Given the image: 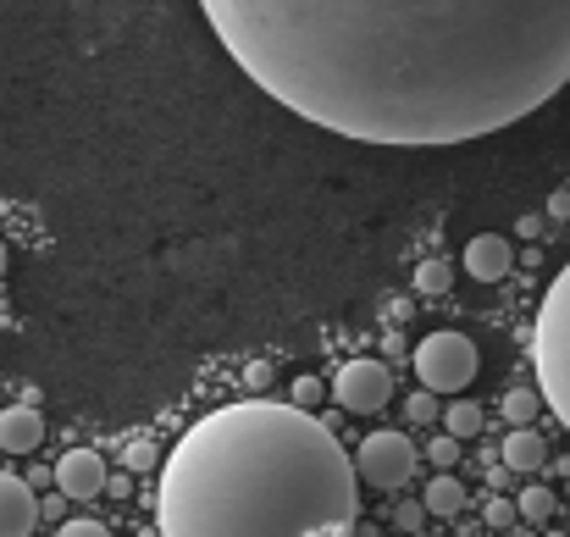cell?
<instances>
[{
	"instance_id": "obj_1",
	"label": "cell",
	"mask_w": 570,
	"mask_h": 537,
	"mask_svg": "<svg viewBox=\"0 0 570 537\" xmlns=\"http://www.w3.org/2000/svg\"><path fill=\"white\" fill-rule=\"evenodd\" d=\"M244 78L355 145L488 139L570 84V0H199Z\"/></svg>"
},
{
	"instance_id": "obj_2",
	"label": "cell",
	"mask_w": 570,
	"mask_h": 537,
	"mask_svg": "<svg viewBox=\"0 0 570 537\" xmlns=\"http://www.w3.org/2000/svg\"><path fill=\"white\" fill-rule=\"evenodd\" d=\"M355 460L299 404L238 399L178 438L156 488L161 537H355Z\"/></svg>"
},
{
	"instance_id": "obj_3",
	"label": "cell",
	"mask_w": 570,
	"mask_h": 537,
	"mask_svg": "<svg viewBox=\"0 0 570 537\" xmlns=\"http://www.w3.org/2000/svg\"><path fill=\"white\" fill-rule=\"evenodd\" d=\"M532 365H538L543 404L566 421V432H570V261H566V272L549 283L543 305H538V328H532Z\"/></svg>"
},
{
	"instance_id": "obj_4",
	"label": "cell",
	"mask_w": 570,
	"mask_h": 537,
	"mask_svg": "<svg viewBox=\"0 0 570 537\" xmlns=\"http://www.w3.org/2000/svg\"><path fill=\"white\" fill-rule=\"evenodd\" d=\"M476 344L465 339V333H432V339H421L415 344V377H421V388H432V393H460V388H471V377H476Z\"/></svg>"
},
{
	"instance_id": "obj_5",
	"label": "cell",
	"mask_w": 570,
	"mask_h": 537,
	"mask_svg": "<svg viewBox=\"0 0 570 537\" xmlns=\"http://www.w3.org/2000/svg\"><path fill=\"white\" fill-rule=\"evenodd\" d=\"M350 460H355V477L382 488V494H399L415 477V443L404 432H366Z\"/></svg>"
},
{
	"instance_id": "obj_6",
	"label": "cell",
	"mask_w": 570,
	"mask_h": 537,
	"mask_svg": "<svg viewBox=\"0 0 570 537\" xmlns=\"http://www.w3.org/2000/svg\"><path fill=\"white\" fill-rule=\"evenodd\" d=\"M327 393H333L338 410H350V416H377V410H387V399H393V371L372 355L344 360L338 377L327 382Z\"/></svg>"
},
{
	"instance_id": "obj_7",
	"label": "cell",
	"mask_w": 570,
	"mask_h": 537,
	"mask_svg": "<svg viewBox=\"0 0 570 537\" xmlns=\"http://www.w3.org/2000/svg\"><path fill=\"white\" fill-rule=\"evenodd\" d=\"M56 488H61V499H100L106 494V460L95 455V449H67L61 460H56Z\"/></svg>"
},
{
	"instance_id": "obj_8",
	"label": "cell",
	"mask_w": 570,
	"mask_h": 537,
	"mask_svg": "<svg viewBox=\"0 0 570 537\" xmlns=\"http://www.w3.org/2000/svg\"><path fill=\"white\" fill-rule=\"evenodd\" d=\"M39 527V499L22 477L0 471V537H28Z\"/></svg>"
},
{
	"instance_id": "obj_9",
	"label": "cell",
	"mask_w": 570,
	"mask_h": 537,
	"mask_svg": "<svg viewBox=\"0 0 570 537\" xmlns=\"http://www.w3.org/2000/svg\"><path fill=\"white\" fill-rule=\"evenodd\" d=\"M465 272L476 283H504L510 277V238L504 233H476L465 244Z\"/></svg>"
},
{
	"instance_id": "obj_10",
	"label": "cell",
	"mask_w": 570,
	"mask_h": 537,
	"mask_svg": "<svg viewBox=\"0 0 570 537\" xmlns=\"http://www.w3.org/2000/svg\"><path fill=\"white\" fill-rule=\"evenodd\" d=\"M45 443V416L33 404H11L0 410V449L6 455H33Z\"/></svg>"
},
{
	"instance_id": "obj_11",
	"label": "cell",
	"mask_w": 570,
	"mask_h": 537,
	"mask_svg": "<svg viewBox=\"0 0 570 537\" xmlns=\"http://www.w3.org/2000/svg\"><path fill=\"white\" fill-rule=\"evenodd\" d=\"M504 466L510 471H543L549 466V443H543V432H532L527 421L504 438Z\"/></svg>"
},
{
	"instance_id": "obj_12",
	"label": "cell",
	"mask_w": 570,
	"mask_h": 537,
	"mask_svg": "<svg viewBox=\"0 0 570 537\" xmlns=\"http://www.w3.org/2000/svg\"><path fill=\"white\" fill-rule=\"evenodd\" d=\"M421 505H426V516H460V510H465V488H460L454 477H432Z\"/></svg>"
},
{
	"instance_id": "obj_13",
	"label": "cell",
	"mask_w": 570,
	"mask_h": 537,
	"mask_svg": "<svg viewBox=\"0 0 570 537\" xmlns=\"http://www.w3.org/2000/svg\"><path fill=\"white\" fill-rule=\"evenodd\" d=\"M443 432H454L460 443H465V438H476V432H482V404H471V399H454V404L443 410Z\"/></svg>"
},
{
	"instance_id": "obj_14",
	"label": "cell",
	"mask_w": 570,
	"mask_h": 537,
	"mask_svg": "<svg viewBox=\"0 0 570 537\" xmlns=\"http://www.w3.org/2000/svg\"><path fill=\"white\" fill-rule=\"evenodd\" d=\"M554 510H560V499H554L549 488H521V505H515L521 521H549Z\"/></svg>"
},
{
	"instance_id": "obj_15",
	"label": "cell",
	"mask_w": 570,
	"mask_h": 537,
	"mask_svg": "<svg viewBox=\"0 0 570 537\" xmlns=\"http://www.w3.org/2000/svg\"><path fill=\"white\" fill-rule=\"evenodd\" d=\"M449 283H454V266H443V261L415 266V294H449Z\"/></svg>"
},
{
	"instance_id": "obj_16",
	"label": "cell",
	"mask_w": 570,
	"mask_h": 537,
	"mask_svg": "<svg viewBox=\"0 0 570 537\" xmlns=\"http://www.w3.org/2000/svg\"><path fill=\"white\" fill-rule=\"evenodd\" d=\"M538 404H543V393H532V388H510V393H504V416H510V427L532 421Z\"/></svg>"
},
{
	"instance_id": "obj_17",
	"label": "cell",
	"mask_w": 570,
	"mask_h": 537,
	"mask_svg": "<svg viewBox=\"0 0 570 537\" xmlns=\"http://www.w3.org/2000/svg\"><path fill=\"white\" fill-rule=\"evenodd\" d=\"M122 466H128V471H156V466H161V449H156L150 438H134V443L122 449Z\"/></svg>"
},
{
	"instance_id": "obj_18",
	"label": "cell",
	"mask_w": 570,
	"mask_h": 537,
	"mask_svg": "<svg viewBox=\"0 0 570 537\" xmlns=\"http://www.w3.org/2000/svg\"><path fill=\"white\" fill-rule=\"evenodd\" d=\"M322 399H327V382L322 377H294V404L299 410H316Z\"/></svg>"
},
{
	"instance_id": "obj_19",
	"label": "cell",
	"mask_w": 570,
	"mask_h": 537,
	"mask_svg": "<svg viewBox=\"0 0 570 537\" xmlns=\"http://www.w3.org/2000/svg\"><path fill=\"white\" fill-rule=\"evenodd\" d=\"M426 455H432V466H438V471H449V466L460 460V438H454V432H443V438H432V443H426Z\"/></svg>"
},
{
	"instance_id": "obj_20",
	"label": "cell",
	"mask_w": 570,
	"mask_h": 537,
	"mask_svg": "<svg viewBox=\"0 0 570 537\" xmlns=\"http://www.w3.org/2000/svg\"><path fill=\"white\" fill-rule=\"evenodd\" d=\"M244 388L266 393V388H272V365H266V360H249V365H244Z\"/></svg>"
},
{
	"instance_id": "obj_21",
	"label": "cell",
	"mask_w": 570,
	"mask_h": 537,
	"mask_svg": "<svg viewBox=\"0 0 570 537\" xmlns=\"http://www.w3.org/2000/svg\"><path fill=\"white\" fill-rule=\"evenodd\" d=\"M488 527H515V505L510 499H488Z\"/></svg>"
},
{
	"instance_id": "obj_22",
	"label": "cell",
	"mask_w": 570,
	"mask_h": 537,
	"mask_svg": "<svg viewBox=\"0 0 570 537\" xmlns=\"http://www.w3.org/2000/svg\"><path fill=\"white\" fill-rule=\"evenodd\" d=\"M56 537H111L100 521H61V533Z\"/></svg>"
},
{
	"instance_id": "obj_23",
	"label": "cell",
	"mask_w": 570,
	"mask_h": 537,
	"mask_svg": "<svg viewBox=\"0 0 570 537\" xmlns=\"http://www.w3.org/2000/svg\"><path fill=\"white\" fill-rule=\"evenodd\" d=\"M410 421H432V388L410 393Z\"/></svg>"
},
{
	"instance_id": "obj_24",
	"label": "cell",
	"mask_w": 570,
	"mask_h": 537,
	"mask_svg": "<svg viewBox=\"0 0 570 537\" xmlns=\"http://www.w3.org/2000/svg\"><path fill=\"white\" fill-rule=\"evenodd\" d=\"M549 216H560V222L570 216V194L566 188H554V194H549Z\"/></svg>"
},
{
	"instance_id": "obj_25",
	"label": "cell",
	"mask_w": 570,
	"mask_h": 537,
	"mask_svg": "<svg viewBox=\"0 0 570 537\" xmlns=\"http://www.w3.org/2000/svg\"><path fill=\"white\" fill-rule=\"evenodd\" d=\"M421 516H426V505H404V510H399V527H410V533H415V527H421Z\"/></svg>"
},
{
	"instance_id": "obj_26",
	"label": "cell",
	"mask_w": 570,
	"mask_h": 537,
	"mask_svg": "<svg viewBox=\"0 0 570 537\" xmlns=\"http://www.w3.org/2000/svg\"><path fill=\"white\" fill-rule=\"evenodd\" d=\"M0 272H6V244H0Z\"/></svg>"
},
{
	"instance_id": "obj_27",
	"label": "cell",
	"mask_w": 570,
	"mask_h": 537,
	"mask_svg": "<svg viewBox=\"0 0 570 537\" xmlns=\"http://www.w3.org/2000/svg\"><path fill=\"white\" fill-rule=\"evenodd\" d=\"M566 488H570V471H566Z\"/></svg>"
}]
</instances>
